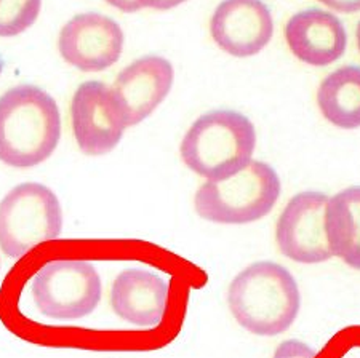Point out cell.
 I'll use <instances>...</instances> for the list:
<instances>
[{
	"mask_svg": "<svg viewBox=\"0 0 360 358\" xmlns=\"http://www.w3.org/2000/svg\"><path fill=\"white\" fill-rule=\"evenodd\" d=\"M109 5H112L124 13H135V11L141 10V4L139 0H106Z\"/></svg>",
	"mask_w": 360,
	"mask_h": 358,
	"instance_id": "cell-20",
	"label": "cell"
},
{
	"mask_svg": "<svg viewBox=\"0 0 360 358\" xmlns=\"http://www.w3.org/2000/svg\"><path fill=\"white\" fill-rule=\"evenodd\" d=\"M356 39H357V47H359V51H360V21L357 25V29H356Z\"/></svg>",
	"mask_w": 360,
	"mask_h": 358,
	"instance_id": "cell-21",
	"label": "cell"
},
{
	"mask_svg": "<svg viewBox=\"0 0 360 358\" xmlns=\"http://www.w3.org/2000/svg\"><path fill=\"white\" fill-rule=\"evenodd\" d=\"M282 192V183L271 165L252 160L229 178L207 181L194 195L202 219L226 226H242L269 215Z\"/></svg>",
	"mask_w": 360,
	"mask_h": 358,
	"instance_id": "cell-4",
	"label": "cell"
},
{
	"mask_svg": "<svg viewBox=\"0 0 360 358\" xmlns=\"http://www.w3.org/2000/svg\"><path fill=\"white\" fill-rule=\"evenodd\" d=\"M214 44L234 58H250L271 42L274 21L263 0H223L210 21Z\"/></svg>",
	"mask_w": 360,
	"mask_h": 358,
	"instance_id": "cell-10",
	"label": "cell"
},
{
	"mask_svg": "<svg viewBox=\"0 0 360 358\" xmlns=\"http://www.w3.org/2000/svg\"><path fill=\"white\" fill-rule=\"evenodd\" d=\"M314 347L300 339H287L277 345L272 358H316Z\"/></svg>",
	"mask_w": 360,
	"mask_h": 358,
	"instance_id": "cell-17",
	"label": "cell"
},
{
	"mask_svg": "<svg viewBox=\"0 0 360 358\" xmlns=\"http://www.w3.org/2000/svg\"><path fill=\"white\" fill-rule=\"evenodd\" d=\"M359 358H360V357H359Z\"/></svg>",
	"mask_w": 360,
	"mask_h": 358,
	"instance_id": "cell-23",
	"label": "cell"
},
{
	"mask_svg": "<svg viewBox=\"0 0 360 358\" xmlns=\"http://www.w3.org/2000/svg\"><path fill=\"white\" fill-rule=\"evenodd\" d=\"M328 199L317 190L290 199L276 226V241L283 256L300 264H321L333 258L325 230Z\"/></svg>",
	"mask_w": 360,
	"mask_h": 358,
	"instance_id": "cell-8",
	"label": "cell"
},
{
	"mask_svg": "<svg viewBox=\"0 0 360 358\" xmlns=\"http://www.w3.org/2000/svg\"><path fill=\"white\" fill-rule=\"evenodd\" d=\"M32 299L46 319L80 320L98 307L103 296L101 277L85 259H58L34 275Z\"/></svg>",
	"mask_w": 360,
	"mask_h": 358,
	"instance_id": "cell-6",
	"label": "cell"
},
{
	"mask_svg": "<svg viewBox=\"0 0 360 358\" xmlns=\"http://www.w3.org/2000/svg\"><path fill=\"white\" fill-rule=\"evenodd\" d=\"M325 230L332 255L360 270V186L346 187L328 199Z\"/></svg>",
	"mask_w": 360,
	"mask_h": 358,
	"instance_id": "cell-14",
	"label": "cell"
},
{
	"mask_svg": "<svg viewBox=\"0 0 360 358\" xmlns=\"http://www.w3.org/2000/svg\"><path fill=\"white\" fill-rule=\"evenodd\" d=\"M228 307L236 321L255 336H278L292 328L301 310L298 281L282 264L257 261L228 286Z\"/></svg>",
	"mask_w": 360,
	"mask_h": 358,
	"instance_id": "cell-1",
	"label": "cell"
},
{
	"mask_svg": "<svg viewBox=\"0 0 360 358\" xmlns=\"http://www.w3.org/2000/svg\"><path fill=\"white\" fill-rule=\"evenodd\" d=\"M184 2L186 0H139L141 8H154V10H172Z\"/></svg>",
	"mask_w": 360,
	"mask_h": 358,
	"instance_id": "cell-19",
	"label": "cell"
},
{
	"mask_svg": "<svg viewBox=\"0 0 360 358\" xmlns=\"http://www.w3.org/2000/svg\"><path fill=\"white\" fill-rule=\"evenodd\" d=\"M172 62L158 55L138 58L122 69L112 85L129 126L146 120L165 100L173 86Z\"/></svg>",
	"mask_w": 360,
	"mask_h": 358,
	"instance_id": "cell-12",
	"label": "cell"
},
{
	"mask_svg": "<svg viewBox=\"0 0 360 358\" xmlns=\"http://www.w3.org/2000/svg\"><path fill=\"white\" fill-rule=\"evenodd\" d=\"M61 138V114L50 93L18 85L0 96V161L32 168L51 157Z\"/></svg>",
	"mask_w": 360,
	"mask_h": 358,
	"instance_id": "cell-2",
	"label": "cell"
},
{
	"mask_svg": "<svg viewBox=\"0 0 360 358\" xmlns=\"http://www.w3.org/2000/svg\"><path fill=\"white\" fill-rule=\"evenodd\" d=\"M71 122L79 149L91 157L112 152L129 126L114 90L98 80L77 86L71 102Z\"/></svg>",
	"mask_w": 360,
	"mask_h": 358,
	"instance_id": "cell-7",
	"label": "cell"
},
{
	"mask_svg": "<svg viewBox=\"0 0 360 358\" xmlns=\"http://www.w3.org/2000/svg\"><path fill=\"white\" fill-rule=\"evenodd\" d=\"M109 301L119 319L135 328L153 330L165 319L170 286L150 270L124 269L112 281Z\"/></svg>",
	"mask_w": 360,
	"mask_h": 358,
	"instance_id": "cell-11",
	"label": "cell"
},
{
	"mask_svg": "<svg viewBox=\"0 0 360 358\" xmlns=\"http://www.w3.org/2000/svg\"><path fill=\"white\" fill-rule=\"evenodd\" d=\"M0 267H2V263H0Z\"/></svg>",
	"mask_w": 360,
	"mask_h": 358,
	"instance_id": "cell-22",
	"label": "cell"
},
{
	"mask_svg": "<svg viewBox=\"0 0 360 358\" xmlns=\"http://www.w3.org/2000/svg\"><path fill=\"white\" fill-rule=\"evenodd\" d=\"M124 44L122 27L98 11L72 16L63 26L58 39L63 60L82 72H101L115 65Z\"/></svg>",
	"mask_w": 360,
	"mask_h": 358,
	"instance_id": "cell-9",
	"label": "cell"
},
{
	"mask_svg": "<svg viewBox=\"0 0 360 358\" xmlns=\"http://www.w3.org/2000/svg\"><path fill=\"white\" fill-rule=\"evenodd\" d=\"M288 48L301 62L328 66L345 55L347 34L340 18L321 8L293 15L285 26Z\"/></svg>",
	"mask_w": 360,
	"mask_h": 358,
	"instance_id": "cell-13",
	"label": "cell"
},
{
	"mask_svg": "<svg viewBox=\"0 0 360 358\" xmlns=\"http://www.w3.org/2000/svg\"><path fill=\"white\" fill-rule=\"evenodd\" d=\"M325 7L332 8L340 13H356L360 11V0H319Z\"/></svg>",
	"mask_w": 360,
	"mask_h": 358,
	"instance_id": "cell-18",
	"label": "cell"
},
{
	"mask_svg": "<svg viewBox=\"0 0 360 358\" xmlns=\"http://www.w3.org/2000/svg\"><path fill=\"white\" fill-rule=\"evenodd\" d=\"M42 0H0V37H15L37 21Z\"/></svg>",
	"mask_w": 360,
	"mask_h": 358,
	"instance_id": "cell-16",
	"label": "cell"
},
{
	"mask_svg": "<svg viewBox=\"0 0 360 358\" xmlns=\"http://www.w3.org/2000/svg\"><path fill=\"white\" fill-rule=\"evenodd\" d=\"M257 130L247 115L214 109L200 115L186 131L179 154L184 165L207 181L229 178L253 160Z\"/></svg>",
	"mask_w": 360,
	"mask_h": 358,
	"instance_id": "cell-3",
	"label": "cell"
},
{
	"mask_svg": "<svg viewBox=\"0 0 360 358\" xmlns=\"http://www.w3.org/2000/svg\"><path fill=\"white\" fill-rule=\"evenodd\" d=\"M63 208L53 190L22 183L0 201V250L18 259L61 235Z\"/></svg>",
	"mask_w": 360,
	"mask_h": 358,
	"instance_id": "cell-5",
	"label": "cell"
},
{
	"mask_svg": "<svg viewBox=\"0 0 360 358\" xmlns=\"http://www.w3.org/2000/svg\"><path fill=\"white\" fill-rule=\"evenodd\" d=\"M317 106L338 128H360V66H342L328 74L317 90Z\"/></svg>",
	"mask_w": 360,
	"mask_h": 358,
	"instance_id": "cell-15",
	"label": "cell"
}]
</instances>
